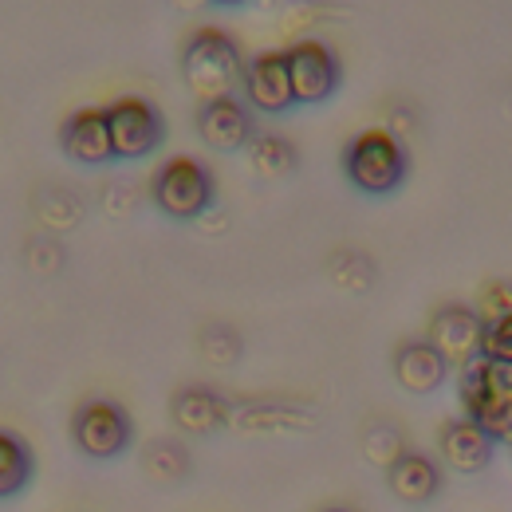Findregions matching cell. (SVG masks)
<instances>
[{
  "instance_id": "cell-12",
  "label": "cell",
  "mask_w": 512,
  "mask_h": 512,
  "mask_svg": "<svg viewBox=\"0 0 512 512\" xmlns=\"http://www.w3.org/2000/svg\"><path fill=\"white\" fill-rule=\"evenodd\" d=\"M386 485L402 505H430L442 493V465L430 453L402 449L386 465Z\"/></svg>"
},
{
  "instance_id": "cell-6",
  "label": "cell",
  "mask_w": 512,
  "mask_h": 512,
  "mask_svg": "<svg viewBox=\"0 0 512 512\" xmlns=\"http://www.w3.org/2000/svg\"><path fill=\"white\" fill-rule=\"evenodd\" d=\"M107 130L115 162H142L166 142V115L150 99L127 95L107 107Z\"/></svg>"
},
{
  "instance_id": "cell-15",
  "label": "cell",
  "mask_w": 512,
  "mask_h": 512,
  "mask_svg": "<svg viewBox=\"0 0 512 512\" xmlns=\"http://www.w3.org/2000/svg\"><path fill=\"white\" fill-rule=\"evenodd\" d=\"M170 418L178 430L190 434H213L225 426V398L209 386H182L170 402Z\"/></svg>"
},
{
  "instance_id": "cell-18",
  "label": "cell",
  "mask_w": 512,
  "mask_h": 512,
  "mask_svg": "<svg viewBox=\"0 0 512 512\" xmlns=\"http://www.w3.org/2000/svg\"><path fill=\"white\" fill-rule=\"evenodd\" d=\"M481 359L512 367V316H501V320H489V323H485V343H481Z\"/></svg>"
},
{
  "instance_id": "cell-11",
  "label": "cell",
  "mask_w": 512,
  "mask_h": 512,
  "mask_svg": "<svg viewBox=\"0 0 512 512\" xmlns=\"http://www.w3.org/2000/svg\"><path fill=\"white\" fill-rule=\"evenodd\" d=\"M60 150L75 166H111L115 150H111V130H107V111L99 107H83L75 115H67L60 127Z\"/></svg>"
},
{
  "instance_id": "cell-1",
  "label": "cell",
  "mask_w": 512,
  "mask_h": 512,
  "mask_svg": "<svg viewBox=\"0 0 512 512\" xmlns=\"http://www.w3.org/2000/svg\"><path fill=\"white\" fill-rule=\"evenodd\" d=\"M241 75H245V60L229 32L209 28V24L190 32L182 48V79L201 107L225 95H241Z\"/></svg>"
},
{
  "instance_id": "cell-5",
  "label": "cell",
  "mask_w": 512,
  "mask_h": 512,
  "mask_svg": "<svg viewBox=\"0 0 512 512\" xmlns=\"http://www.w3.org/2000/svg\"><path fill=\"white\" fill-rule=\"evenodd\" d=\"M71 442L87 461H119L134 446V418L111 398H83L71 414Z\"/></svg>"
},
{
  "instance_id": "cell-2",
  "label": "cell",
  "mask_w": 512,
  "mask_h": 512,
  "mask_svg": "<svg viewBox=\"0 0 512 512\" xmlns=\"http://www.w3.org/2000/svg\"><path fill=\"white\" fill-rule=\"evenodd\" d=\"M343 178L363 197H390L410 178V154L390 130H363L343 146Z\"/></svg>"
},
{
  "instance_id": "cell-4",
  "label": "cell",
  "mask_w": 512,
  "mask_h": 512,
  "mask_svg": "<svg viewBox=\"0 0 512 512\" xmlns=\"http://www.w3.org/2000/svg\"><path fill=\"white\" fill-rule=\"evenodd\" d=\"M150 197H154L158 213H166L170 221H197L217 205V182L201 158L174 154L154 170Z\"/></svg>"
},
{
  "instance_id": "cell-19",
  "label": "cell",
  "mask_w": 512,
  "mask_h": 512,
  "mask_svg": "<svg viewBox=\"0 0 512 512\" xmlns=\"http://www.w3.org/2000/svg\"><path fill=\"white\" fill-rule=\"evenodd\" d=\"M320 512H355V509H343V505H331V509H320Z\"/></svg>"
},
{
  "instance_id": "cell-20",
  "label": "cell",
  "mask_w": 512,
  "mask_h": 512,
  "mask_svg": "<svg viewBox=\"0 0 512 512\" xmlns=\"http://www.w3.org/2000/svg\"><path fill=\"white\" fill-rule=\"evenodd\" d=\"M509 449H512V438H509Z\"/></svg>"
},
{
  "instance_id": "cell-13",
  "label": "cell",
  "mask_w": 512,
  "mask_h": 512,
  "mask_svg": "<svg viewBox=\"0 0 512 512\" xmlns=\"http://www.w3.org/2000/svg\"><path fill=\"white\" fill-rule=\"evenodd\" d=\"M394 379L410 394H434L449 379V363L430 339H406L394 351Z\"/></svg>"
},
{
  "instance_id": "cell-9",
  "label": "cell",
  "mask_w": 512,
  "mask_h": 512,
  "mask_svg": "<svg viewBox=\"0 0 512 512\" xmlns=\"http://www.w3.org/2000/svg\"><path fill=\"white\" fill-rule=\"evenodd\" d=\"M256 130L253 107L241 99V95H225L217 103H205L197 107V138L209 146V150H221V154H237V150H249Z\"/></svg>"
},
{
  "instance_id": "cell-17",
  "label": "cell",
  "mask_w": 512,
  "mask_h": 512,
  "mask_svg": "<svg viewBox=\"0 0 512 512\" xmlns=\"http://www.w3.org/2000/svg\"><path fill=\"white\" fill-rule=\"evenodd\" d=\"M249 158H253L256 174H264V178H284L296 170V146L280 134H256Z\"/></svg>"
},
{
  "instance_id": "cell-16",
  "label": "cell",
  "mask_w": 512,
  "mask_h": 512,
  "mask_svg": "<svg viewBox=\"0 0 512 512\" xmlns=\"http://www.w3.org/2000/svg\"><path fill=\"white\" fill-rule=\"evenodd\" d=\"M36 477V453L32 446L16 434V430H0V501L20 497Z\"/></svg>"
},
{
  "instance_id": "cell-3",
  "label": "cell",
  "mask_w": 512,
  "mask_h": 512,
  "mask_svg": "<svg viewBox=\"0 0 512 512\" xmlns=\"http://www.w3.org/2000/svg\"><path fill=\"white\" fill-rule=\"evenodd\" d=\"M457 402H461V418L481 426L493 442L512 438V367L473 359L457 375Z\"/></svg>"
},
{
  "instance_id": "cell-7",
  "label": "cell",
  "mask_w": 512,
  "mask_h": 512,
  "mask_svg": "<svg viewBox=\"0 0 512 512\" xmlns=\"http://www.w3.org/2000/svg\"><path fill=\"white\" fill-rule=\"evenodd\" d=\"M284 60H288L296 107H320L343 83V64H339L335 48L323 40H300V44L284 48Z\"/></svg>"
},
{
  "instance_id": "cell-10",
  "label": "cell",
  "mask_w": 512,
  "mask_h": 512,
  "mask_svg": "<svg viewBox=\"0 0 512 512\" xmlns=\"http://www.w3.org/2000/svg\"><path fill=\"white\" fill-rule=\"evenodd\" d=\"M430 343L442 351L449 367H469L473 359H481L485 320L465 304H446L430 320Z\"/></svg>"
},
{
  "instance_id": "cell-14",
  "label": "cell",
  "mask_w": 512,
  "mask_h": 512,
  "mask_svg": "<svg viewBox=\"0 0 512 512\" xmlns=\"http://www.w3.org/2000/svg\"><path fill=\"white\" fill-rule=\"evenodd\" d=\"M438 449H442V461H446L453 473H465L469 477V473L489 469L497 442L481 426H473L469 418H453V422L442 426V434H438Z\"/></svg>"
},
{
  "instance_id": "cell-8",
  "label": "cell",
  "mask_w": 512,
  "mask_h": 512,
  "mask_svg": "<svg viewBox=\"0 0 512 512\" xmlns=\"http://www.w3.org/2000/svg\"><path fill=\"white\" fill-rule=\"evenodd\" d=\"M241 99L253 107V115H288L296 111V95H292V79H288V60L284 52H260L245 64L241 75Z\"/></svg>"
}]
</instances>
